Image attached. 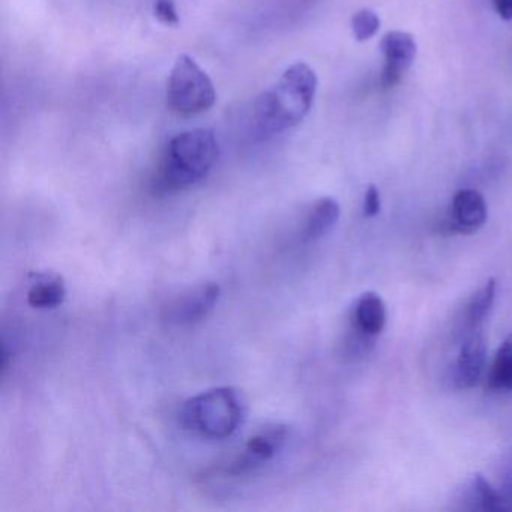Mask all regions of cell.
I'll return each instance as SVG.
<instances>
[{"mask_svg":"<svg viewBox=\"0 0 512 512\" xmlns=\"http://www.w3.org/2000/svg\"><path fill=\"white\" fill-rule=\"evenodd\" d=\"M179 416L182 425L199 436L227 439L244 424L247 400L233 386H218L188 398Z\"/></svg>","mask_w":512,"mask_h":512,"instance_id":"cell-3","label":"cell"},{"mask_svg":"<svg viewBox=\"0 0 512 512\" xmlns=\"http://www.w3.org/2000/svg\"><path fill=\"white\" fill-rule=\"evenodd\" d=\"M218 145L208 128L185 131L170 140L155 178L158 193L184 190L205 179L217 163Z\"/></svg>","mask_w":512,"mask_h":512,"instance_id":"cell-2","label":"cell"},{"mask_svg":"<svg viewBox=\"0 0 512 512\" xmlns=\"http://www.w3.org/2000/svg\"><path fill=\"white\" fill-rule=\"evenodd\" d=\"M215 101L217 92L208 74L190 56H178L167 83L169 109L188 118L208 112Z\"/></svg>","mask_w":512,"mask_h":512,"instance_id":"cell-4","label":"cell"},{"mask_svg":"<svg viewBox=\"0 0 512 512\" xmlns=\"http://www.w3.org/2000/svg\"><path fill=\"white\" fill-rule=\"evenodd\" d=\"M505 496L508 497L509 502L512 503V490H511V493L505 494Z\"/></svg>","mask_w":512,"mask_h":512,"instance_id":"cell-20","label":"cell"},{"mask_svg":"<svg viewBox=\"0 0 512 512\" xmlns=\"http://www.w3.org/2000/svg\"><path fill=\"white\" fill-rule=\"evenodd\" d=\"M350 25H352L353 37L356 38V41L364 43L377 34L380 28V19L374 11L365 8V10L353 14Z\"/></svg>","mask_w":512,"mask_h":512,"instance_id":"cell-16","label":"cell"},{"mask_svg":"<svg viewBox=\"0 0 512 512\" xmlns=\"http://www.w3.org/2000/svg\"><path fill=\"white\" fill-rule=\"evenodd\" d=\"M317 92V76L305 62H296L254 106V122L263 136L280 134L304 121Z\"/></svg>","mask_w":512,"mask_h":512,"instance_id":"cell-1","label":"cell"},{"mask_svg":"<svg viewBox=\"0 0 512 512\" xmlns=\"http://www.w3.org/2000/svg\"><path fill=\"white\" fill-rule=\"evenodd\" d=\"M338 218H340V205L337 200L331 197H322L317 200L305 221V239L316 241L322 238L337 224Z\"/></svg>","mask_w":512,"mask_h":512,"instance_id":"cell-12","label":"cell"},{"mask_svg":"<svg viewBox=\"0 0 512 512\" xmlns=\"http://www.w3.org/2000/svg\"><path fill=\"white\" fill-rule=\"evenodd\" d=\"M380 208H382V202H380V193L377 187L370 185L365 191L364 196V215L365 217L371 218L379 215Z\"/></svg>","mask_w":512,"mask_h":512,"instance_id":"cell-18","label":"cell"},{"mask_svg":"<svg viewBox=\"0 0 512 512\" xmlns=\"http://www.w3.org/2000/svg\"><path fill=\"white\" fill-rule=\"evenodd\" d=\"M487 362V343L482 326L466 328L454 367L457 388H473L481 380Z\"/></svg>","mask_w":512,"mask_h":512,"instance_id":"cell-7","label":"cell"},{"mask_svg":"<svg viewBox=\"0 0 512 512\" xmlns=\"http://www.w3.org/2000/svg\"><path fill=\"white\" fill-rule=\"evenodd\" d=\"M154 14L163 25L178 26L181 23L175 0H155Z\"/></svg>","mask_w":512,"mask_h":512,"instance_id":"cell-17","label":"cell"},{"mask_svg":"<svg viewBox=\"0 0 512 512\" xmlns=\"http://www.w3.org/2000/svg\"><path fill=\"white\" fill-rule=\"evenodd\" d=\"M488 389L512 391V334L506 337L494 356L487 377Z\"/></svg>","mask_w":512,"mask_h":512,"instance_id":"cell-14","label":"cell"},{"mask_svg":"<svg viewBox=\"0 0 512 512\" xmlns=\"http://www.w3.org/2000/svg\"><path fill=\"white\" fill-rule=\"evenodd\" d=\"M380 50L385 58L380 83L385 89L394 88L415 61V38L407 32H388L380 41Z\"/></svg>","mask_w":512,"mask_h":512,"instance_id":"cell-8","label":"cell"},{"mask_svg":"<svg viewBox=\"0 0 512 512\" xmlns=\"http://www.w3.org/2000/svg\"><path fill=\"white\" fill-rule=\"evenodd\" d=\"M488 217L487 203L476 190H460L452 199L451 215H449V232L472 235L478 232Z\"/></svg>","mask_w":512,"mask_h":512,"instance_id":"cell-9","label":"cell"},{"mask_svg":"<svg viewBox=\"0 0 512 512\" xmlns=\"http://www.w3.org/2000/svg\"><path fill=\"white\" fill-rule=\"evenodd\" d=\"M386 325V305L377 293L365 292L355 302L350 326L361 334L376 338Z\"/></svg>","mask_w":512,"mask_h":512,"instance_id":"cell-10","label":"cell"},{"mask_svg":"<svg viewBox=\"0 0 512 512\" xmlns=\"http://www.w3.org/2000/svg\"><path fill=\"white\" fill-rule=\"evenodd\" d=\"M497 16L503 20H512V0H493Z\"/></svg>","mask_w":512,"mask_h":512,"instance_id":"cell-19","label":"cell"},{"mask_svg":"<svg viewBox=\"0 0 512 512\" xmlns=\"http://www.w3.org/2000/svg\"><path fill=\"white\" fill-rule=\"evenodd\" d=\"M217 283H203L181 293L166 307V320L173 325H193L209 316L220 299Z\"/></svg>","mask_w":512,"mask_h":512,"instance_id":"cell-6","label":"cell"},{"mask_svg":"<svg viewBox=\"0 0 512 512\" xmlns=\"http://www.w3.org/2000/svg\"><path fill=\"white\" fill-rule=\"evenodd\" d=\"M26 298H28V304L35 310H53L61 307L67 298L64 278L52 272L35 274Z\"/></svg>","mask_w":512,"mask_h":512,"instance_id":"cell-11","label":"cell"},{"mask_svg":"<svg viewBox=\"0 0 512 512\" xmlns=\"http://www.w3.org/2000/svg\"><path fill=\"white\" fill-rule=\"evenodd\" d=\"M472 488L475 491L476 499H478L479 508L484 511H508L512 509V503L509 502L505 494L491 487L490 482L484 476L476 473L473 476Z\"/></svg>","mask_w":512,"mask_h":512,"instance_id":"cell-15","label":"cell"},{"mask_svg":"<svg viewBox=\"0 0 512 512\" xmlns=\"http://www.w3.org/2000/svg\"><path fill=\"white\" fill-rule=\"evenodd\" d=\"M496 290L497 284L494 278L485 281L482 287L476 290L475 295L470 298L469 304H467L466 307L464 329L482 326L491 308H493L494 299H496Z\"/></svg>","mask_w":512,"mask_h":512,"instance_id":"cell-13","label":"cell"},{"mask_svg":"<svg viewBox=\"0 0 512 512\" xmlns=\"http://www.w3.org/2000/svg\"><path fill=\"white\" fill-rule=\"evenodd\" d=\"M287 436L289 430L283 424H271L260 428L247 440L241 454L227 467V472L239 476L265 466L280 454L286 445Z\"/></svg>","mask_w":512,"mask_h":512,"instance_id":"cell-5","label":"cell"}]
</instances>
